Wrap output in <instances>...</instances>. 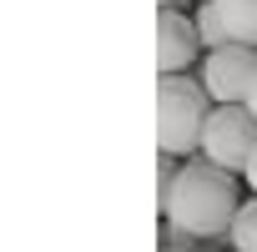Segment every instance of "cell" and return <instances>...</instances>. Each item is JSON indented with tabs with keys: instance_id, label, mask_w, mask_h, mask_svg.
Masks as SVG:
<instances>
[{
	"instance_id": "cell-12",
	"label": "cell",
	"mask_w": 257,
	"mask_h": 252,
	"mask_svg": "<svg viewBox=\"0 0 257 252\" xmlns=\"http://www.w3.org/2000/svg\"><path fill=\"white\" fill-rule=\"evenodd\" d=\"M167 252H192V247H167Z\"/></svg>"
},
{
	"instance_id": "cell-8",
	"label": "cell",
	"mask_w": 257,
	"mask_h": 252,
	"mask_svg": "<svg viewBox=\"0 0 257 252\" xmlns=\"http://www.w3.org/2000/svg\"><path fill=\"white\" fill-rule=\"evenodd\" d=\"M197 36H202V51H222V46H232V36H227L217 6H197Z\"/></svg>"
},
{
	"instance_id": "cell-3",
	"label": "cell",
	"mask_w": 257,
	"mask_h": 252,
	"mask_svg": "<svg viewBox=\"0 0 257 252\" xmlns=\"http://www.w3.org/2000/svg\"><path fill=\"white\" fill-rule=\"evenodd\" d=\"M252 152H257V116L247 106H212L197 157L212 162V167H222V172H232V177H242L247 162H252Z\"/></svg>"
},
{
	"instance_id": "cell-7",
	"label": "cell",
	"mask_w": 257,
	"mask_h": 252,
	"mask_svg": "<svg viewBox=\"0 0 257 252\" xmlns=\"http://www.w3.org/2000/svg\"><path fill=\"white\" fill-rule=\"evenodd\" d=\"M227 242H232V252H257V197H247L237 207V217L227 227Z\"/></svg>"
},
{
	"instance_id": "cell-2",
	"label": "cell",
	"mask_w": 257,
	"mask_h": 252,
	"mask_svg": "<svg viewBox=\"0 0 257 252\" xmlns=\"http://www.w3.org/2000/svg\"><path fill=\"white\" fill-rule=\"evenodd\" d=\"M212 96L197 76H157V147L162 157L182 162L202 152V132L212 116Z\"/></svg>"
},
{
	"instance_id": "cell-10",
	"label": "cell",
	"mask_w": 257,
	"mask_h": 252,
	"mask_svg": "<svg viewBox=\"0 0 257 252\" xmlns=\"http://www.w3.org/2000/svg\"><path fill=\"white\" fill-rule=\"evenodd\" d=\"M242 106H247V111L257 116V76H252V86H247V101H242Z\"/></svg>"
},
{
	"instance_id": "cell-9",
	"label": "cell",
	"mask_w": 257,
	"mask_h": 252,
	"mask_svg": "<svg viewBox=\"0 0 257 252\" xmlns=\"http://www.w3.org/2000/svg\"><path fill=\"white\" fill-rule=\"evenodd\" d=\"M242 182L252 187V197H257V152H252V162H247V172H242Z\"/></svg>"
},
{
	"instance_id": "cell-5",
	"label": "cell",
	"mask_w": 257,
	"mask_h": 252,
	"mask_svg": "<svg viewBox=\"0 0 257 252\" xmlns=\"http://www.w3.org/2000/svg\"><path fill=\"white\" fill-rule=\"evenodd\" d=\"M197 51H202L197 21H187L182 11H162L157 16V76H187Z\"/></svg>"
},
{
	"instance_id": "cell-6",
	"label": "cell",
	"mask_w": 257,
	"mask_h": 252,
	"mask_svg": "<svg viewBox=\"0 0 257 252\" xmlns=\"http://www.w3.org/2000/svg\"><path fill=\"white\" fill-rule=\"evenodd\" d=\"M232 46H252L257 51V0H212Z\"/></svg>"
},
{
	"instance_id": "cell-13",
	"label": "cell",
	"mask_w": 257,
	"mask_h": 252,
	"mask_svg": "<svg viewBox=\"0 0 257 252\" xmlns=\"http://www.w3.org/2000/svg\"><path fill=\"white\" fill-rule=\"evenodd\" d=\"M197 6H212V0H197Z\"/></svg>"
},
{
	"instance_id": "cell-11",
	"label": "cell",
	"mask_w": 257,
	"mask_h": 252,
	"mask_svg": "<svg viewBox=\"0 0 257 252\" xmlns=\"http://www.w3.org/2000/svg\"><path fill=\"white\" fill-rule=\"evenodd\" d=\"M157 6H162V11H177V6H182V0H157Z\"/></svg>"
},
{
	"instance_id": "cell-1",
	"label": "cell",
	"mask_w": 257,
	"mask_h": 252,
	"mask_svg": "<svg viewBox=\"0 0 257 252\" xmlns=\"http://www.w3.org/2000/svg\"><path fill=\"white\" fill-rule=\"evenodd\" d=\"M237 177L212 167V162H187L172 182V197L162 207L172 237H187V242H207V237H227L232 217H237Z\"/></svg>"
},
{
	"instance_id": "cell-4",
	"label": "cell",
	"mask_w": 257,
	"mask_h": 252,
	"mask_svg": "<svg viewBox=\"0 0 257 252\" xmlns=\"http://www.w3.org/2000/svg\"><path fill=\"white\" fill-rule=\"evenodd\" d=\"M252 76H257V51L252 46H222V51L202 56V86L217 106H242Z\"/></svg>"
}]
</instances>
